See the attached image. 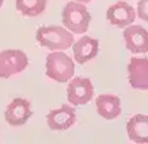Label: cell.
I'll return each instance as SVG.
<instances>
[{
	"label": "cell",
	"mask_w": 148,
	"mask_h": 144,
	"mask_svg": "<svg viewBox=\"0 0 148 144\" xmlns=\"http://www.w3.org/2000/svg\"><path fill=\"white\" fill-rule=\"evenodd\" d=\"M28 55L23 50L0 51V79H9L28 67Z\"/></svg>",
	"instance_id": "obj_4"
},
{
	"label": "cell",
	"mask_w": 148,
	"mask_h": 144,
	"mask_svg": "<svg viewBox=\"0 0 148 144\" xmlns=\"http://www.w3.org/2000/svg\"><path fill=\"white\" fill-rule=\"evenodd\" d=\"M75 1H79V3H83V4H88V3H90L92 0H75Z\"/></svg>",
	"instance_id": "obj_16"
},
{
	"label": "cell",
	"mask_w": 148,
	"mask_h": 144,
	"mask_svg": "<svg viewBox=\"0 0 148 144\" xmlns=\"http://www.w3.org/2000/svg\"><path fill=\"white\" fill-rule=\"evenodd\" d=\"M95 94V88L88 77H72L67 85V100L73 106H83L90 102Z\"/></svg>",
	"instance_id": "obj_5"
},
{
	"label": "cell",
	"mask_w": 148,
	"mask_h": 144,
	"mask_svg": "<svg viewBox=\"0 0 148 144\" xmlns=\"http://www.w3.org/2000/svg\"><path fill=\"white\" fill-rule=\"evenodd\" d=\"M4 4V0H0V8H1V5Z\"/></svg>",
	"instance_id": "obj_17"
},
{
	"label": "cell",
	"mask_w": 148,
	"mask_h": 144,
	"mask_svg": "<svg viewBox=\"0 0 148 144\" xmlns=\"http://www.w3.org/2000/svg\"><path fill=\"white\" fill-rule=\"evenodd\" d=\"M127 76L131 88L148 91V58L132 56L127 66Z\"/></svg>",
	"instance_id": "obj_9"
},
{
	"label": "cell",
	"mask_w": 148,
	"mask_h": 144,
	"mask_svg": "<svg viewBox=\"0 0 148 144\" xmlns=\"http://www.w3.org/2000/svg\"><path fill=\"white\" fill-rule=\"evenodd\" d=\"M32 114H33V111H32L30 101L26 98L17 97L13 98L8 104L5 113H4V118L9 126L18 127V126H23L28 122Z\"/></svg>",
	"instance_id": "obj_7"
},
{
	"label": "cell",
	"mask_w": 148,
	"mask_h": 144,
	"mask_svg": "<svg viewBox=\"0 0 148 144\" xmlns=\"http://www.w3.org/2000/svg\"><path fill=\"white\" fill-rule=\"evenodd\" d=\"M96 109L100 117L103 119L112 121L119 117L121 111V98L115 94H100L96 97Z\"/></svg>",
	"instance_id": "obj_12"
},
{
	"label": "cell",
	"mask_w": 148,
	"mask_h": 144,
	"mask_svg": "<svg viewBox=\"0 0 148 144\" xmlns=\"http://www.w3.org/2000/svg\"><path fill=\"white\" fill-rule=\"evenodd\" d=\"M73 60L77 64H85L95 59L100 50V43L96 38L89 36H83L72 43Z\"/></svg>",
	"instance_id": "obj_11"
},
{
	"label": "cell",
	"mask_w": 148,
	"mask_h": 144,
	"mask_svg": "<svg viewBox=\"0 0 148 144\" xmlns=\"http://www.w3.org/2000/svg\"><path fill=\"white\" fill-rule=\"evenodd\" d=\"M49 128L54 131H64L72 127L76 122V110L71 104H64L60 108L50 110L46 117Z\"/></svg>",
	"instance_id": "obj_6"
},
{
	"label": "cell",
	"mask_w": 148,
	"mask_h": 144,
	"mask_svg": "<svg viewBox=\"0 0 148 144\" xmlns=\"http://www.w3.org/2000/svg\"><path fill=\"white\" fill-rule=\"evenodd\" d=\"M136 16L143 21L148 22V0H139L136 8Z\"/></svg>",
	"instance_id": "obj_15"
},
{
	"label": "cell",
	"mask_w": 148,
	"mask_h": 144,
	"mask_svg": "<svg viewBox=\"0 0 148 144\" xmlns=\"http://www.w3.org/2000/svg\"><path fill=\"white\" fill-rule=\"evenodd\" d=\"M46 76L56 83H68L75 75V60L66 53L55 50L46 56Z\"/></svg>",
	"instance_id": "obj_2"
},
{
	"label": "cell",
	"mask_w": 148,
	"mask_h": 144,
	"mask_svg": "<svg viewBox=\"0 0 148 144\" xmlns=\"http://www.w3.org/2000/svg\"><path fill=\"white\" fill-rule=\"evenodd\" d=\"M123 29V41L127 50L134 54L148 53V30L140 25L132 24Z\"/></svg>",
	"instance_id": "obj_8"
},
{
	"label": "cell",
	"mask_w": 148,
	"mask_h": 144,
	"mask_svg": "<svg viewBox=\"0 0 148 144\" xmlns=\"http://www.w3.org/2000/svg\"><path fill=\"white\" fill-rule=\"evenodd\" d=\"M90 20L92 17L85 4L75 0L66 4L62 11V22L72 34H84L89 28Z\"/></svg>",
	"instance_id": "obj_3"
},
{
	"label": "cell",
	"mask_w": 148,
	"mask_h": 144,
	"mask_svg": "<svg viewBox=\"0 0 148 144\" xmlns=\"http://www.w3.org/2000/svg\"><path fill=\"white\" fill-rule=\"evenodd\" d=\"M135 19H136V11L126 1H117L106 11V20L117 28H126L127 25L132 24Z\"/></svg>",
	"instance_id": "obj_10"
},
{
	"label": "cell",
	"mask_w": 148,
	"mask_h": 144,
	"mask_svg": "<svg viewBox=\"0 0 148 144\" xmlns=\"http://www.w3.org/2000/svg\"><path fill=\"white\" fill-rule=\"evenodd\" d=\"M36 39L39 46L49 50H67L75 42L73 34L64 26L50 25L41 26L36 33Z\"/></svg>",
	"instance_id": "obj_1"
},
{
	"label": "cell",
	"mask_w": 148,
	"mask_h": 144,
	"mask_svg": "<svg viewBox=\"0 0 148 144\" xmlns=\"http://www.w3.org/2000/svg\"><path fill=\"white\" fill-rule=\"evenodd\" d=\"M47 0H16V9L26 17H36L43 13Z\"/></svg>",
	"instance_id": "obj_14"
},
{
	"label": "cell",
	"mask_w": 148,
	"mask_h": 144,
	"mask_svg": "<svg viewBox=\"0 0 148 144\" xmlns=\"http://www.w3.org/2000/svg\"><path fill=\"white\" fill-rule=\"evenodd\" d=\"M126 131L134 143H148V115L135 114L129 119Z\"/></svg>",
	"instance_id": "obj_13"
}]
</instances>
